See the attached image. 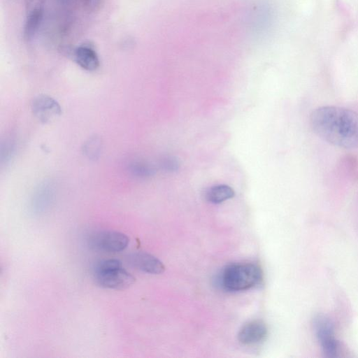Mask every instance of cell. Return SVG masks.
I'll list each match as a JSON object with an SVG mask.
<instances>
[{
  "mask_svg": "<svg viewBox=\"0 0 358 358\" xmlns=\"http://www.w3.org/2000/svg\"><path fill=\"white\" fill-rule=\"evenodd\" d=\"M310 124L313 132L324 141L341 148H358L357 112L323 106L312 111Z\"/></svg>",
  "mask_w": 358,
  "mask_h": 358,
  "instance_id": "obj_1",
  "label": "cell"
},
{
  "mask_svg": "<svg viewBox=\"0 0 358 358\" xmlns=\"http://www.w3.org/2000/svg\"><path fill=\"white\" fill-rule=\"evenodd\" d=\"M262 279L259 266L253 264H234L227 266L221 275L222 286L229 291H241L253 287Z\"/></svg>",
  "mask_w": 358,
  "mask_h": 358,
  "instance_id": "obj_2",
  "label": "cell"
},
{
  "mask_svg": "<svg viewBox=\"0 0 358 358\" xmlns=\"http://www.w3.org/2000/svg\"><path fill=\"white\" fill-rule=\"evenodd\" d=\"M129 242L127 235L113 230H98L87 238L89 246L96 250L116 252L124 250Z\"/></svg>",
  "mask_w": 358,
  "mask_h": 358,
  "instance_id": "obj_3",
  "label": "cell"
},
{
  "mask_svg": "<svg viewBox=\"0 0 358 358\" xmlns=\"http://www.w3.org/2000/svg\"><path fill=\"white\" fill-rule=\"evenodd\" d=\"M314 329L322 350L327 357H335L338 353V343L334 337L331 320L324 315L314 318Z\"/></svg>",
  "mask_w": 358,
  "mask_h": 358,
  "instance_id": "obj_4",
  "label": "cell"
},
{
  "mask_svg": "<svg viewBox=\"0 0 358 358\" xmlns=\"http://www.w3.org/2000/svg\"><path fill=\"white\" fill-rule=\"evenodd\" d=\"M96 282L105 288L122 289L129 287L134 281V277L122 266L94 273Z\"/></svg>",
  "mask_w": 358,
  "mask_h": 358,
  "instance_id": "obj_5",
  "label": "cell"
},
{
  "mask_svg": "<svg viewBox=\"0 0 358 358\" xmlns=\"http://www.w3.org/2000/svg\"><path fill=\"white\" fill-rule=\"evenodd\" d=\"M34 115L42 123H49L57 119L62 113L59 103L52 97L41 94L36 96L31 103Z\"/></svg>",
  "mask_w": 358,
  "mask_h": 358,
  "instance_id": "obj_6",
  "label": "cell"
},
{
  "mask_svg": "<svg viewBox=\"0 0 358 358\" xmlns=\"http://www.w3.org/2000/svg\"><path fill=\"white\" fill-rule=\"evenodd\" d=\"M127 259L131 266L148 273L160 274L165 269L164 265L159 259L145 252H132Z\"/></svg>",
  "mask_w": 358,
  "mask_h": 358,
  "instance_id": "obj_7",
  "label": "cell"
},
{
  "mask_svg": "<svg viewBox=\"0 0 358 358\" xmlns=\"http://www.w3.org/2000/svg\"><path fill=\"white\" fill-rule=\"evenodd\" d=\"M55 187L53 183L45 182L34 193L30 208L34 213L41 214L50 208L55 199Z\"/></svg>",
  "mask_w": 358,
  "mask_h": 358,
  "instance_id": "obj_8",
  "label": "cell"
},
{
  "mask_svg": "<svg viewBox=\"0 0 358 358\" xmlns=\"http://www.w3.org/2000/svg\"><path fill=\"white\" fill-rule=\"evenodd\" d=\"M267 335L266 324L259 320L245 324L238 334V341L244 345H254L263 341Z\"/></svg>",
  "mask_w": 358,
  "mask_h": 358,
  "instance_id": "obj_9",
  "label": "cell"
},
{
  "mask_svg": "<svg viewBox=\"0 0 358 358\" xmlns=\"http://www.w3.org/2000/svg\"><path fill=\"white\" fill-rule=\"evenodd\" d=\"M73 58L78 66L88 71H95L99 66V56L94 48L89 44L78 46L74 50Z\"/></svg>",
  "mask_w": 358,
  "mask_h": 358,
  "instance_id": "obj_10",
  "label": "cell"
},
{
  "mask_svg": "<svg viewBox=\"0 0 358 358\" xmlns=\"http://www.w3.org/2000/svg\"><path fill=\"white\" fill-rule=\"evenodd\" d=\"M42 6L31 8L27 15L24 25V38L31 41L36 34L43 19Z\"/></svg>",
  "mask_w": 358,
  "mask_h": 358,
  "instance_id": "obj_11",
  "label": "cell"
},
{
  "mask_svg": "<svg viewBox=\"0 0 358 358\" xmlns=\"http://www.w3.org/2000/svg\"><path fill=\"white\" fill-rule=\"evenodd\" d=\"M234 196V189L227 185H214L206 192V199L213 203H220L233 198Z\"/></svg>",
  "mask_w": 358,
  "mask_h": 358,
  "instance_id": "obj_12",
  "label": "cell"
},
{
  "mask_svg": "<svg viewBox=\"0 0 358 358\" xmlns=\"http://www.w3.org/2000/svg\"><path fill=\"white\" fill-rule=\"evenodd\" d=\"M129 172L135 178L145 179L152 176L155 169L152 165L144 161L134 160L128 165Z\"/></svg>",
  "mask_w": 358,
  "mask_h": 358,
  "instance_id": "obj_13",
  "label": "cell"
},
{
  "mask_svg": "<svg viewBox=\"0 0 358 358\" xmlns=\"http://www.w3.org/2000/svg\"><path fill=\"white\" fill-rule=\"evenodd\" d=\"M101 149V139L94 136L90 137L84 144L83 152L91 159H95L99 155Z\"/></svg>",
  "mask_w": 358,
  "mask_h": 358,
  "instance_id": "obj_14",
  "label": "cell"
},
{
  "mask_svg": "<svg viewBox=\"0 0 358 358\" xmlns=\"http://www.w3.org/2000/svg\"><path fill=\"white\" fill-rule=\"evenodd\" d=\"M15 145L14 141L8 138L1 143V162L7 164L13 158L15 152Z\"/></svg>",
  "mask_w": 358,
  "mask_h": 358,
  "instance_id": "obj_15",
  "label": "cell"
},
{
  "mask_svg": "<svg viewBox=\"0 0 358 358\" xmlns=\"http://www.w3.org/2000/svg\"><path fill=\"white\" fill-rule=\"evenodd\" d=\"M159 167L166 172H175L178 169L179 163L176 158L171 156H166L160 160Z\"/></svg>",
  "mask_w": 358,
  "mask_h": 358,
  "instance_id": "obj_16",
  "label": "cell"
}]
</instances>
